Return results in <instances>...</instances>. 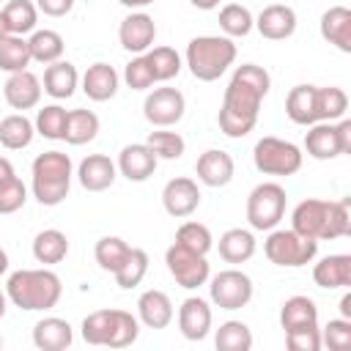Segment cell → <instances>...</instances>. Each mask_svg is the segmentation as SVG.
<instances>
[{
  "instance_id": "obj_8",
  "label": "cell",
  "mask_w": 351,
  "mask_h": 351,
  "mask_svg": "<svg viewBox=\"0 0 351 351\" xmlns=\"http://www.w3.org/2000/svg\"><path fill=\"white\" fill-rule=\"evenodd\" d=\"M302 148L293 145L291 140H280V137H261L252 148V162L263 176H293L302 170Z\"/></svg>"
},
{
  "instance_id": "obj_10",
  "label": "cell",
  "mask_w": 351,
  "mask_h": 351,
  "mask_svg": "<svg viewBox=\"0 0 351 351\" xmlns=\"http://www.w3.org/2000/svg\"><path fill=\"white\" fill-rule=\"evenodd\" d=\"M285 189L277 181L258 184L247 197V222L252 230H271L285 214Z\"/></svg>"
},
{
  "instance_id": "obj_56",
  "label": "cell",
  "mask_w": 351,
  "mask_h": 351,
  "mask_svg": "<svg viewBox=\"0 0 351 351\" xmlns=\"http://www.w3.org/2000/svg\"><path fill=\"white\" fill-rule=\"evenodd\" d=\"M5 310H8V293H5V291H0V318L5 315Z\"/></svg>"
},
{
  "instance_id": "obj_54",
  "label": "cell",
  "mask_w": 351,
  "mask_h": 351,
  "mask_svg": "<svg viewBox=\"0 0 351 351\" xmlns=\"http://www.w3.org/2000/svg\"><path fill=\"white\" fill-rule=\"evenodd\" d=\"M121 5H126V8H145V5H151V3H156V0H118Z\"/></svg>"
},
{
  "instance_id": "obj_12",
  "label": "cell",
  "mask_w": 351,
  "mask_h": 351,
  "mask_svg": "<svg viewBox=\"0 0 351 351\" xmlns=\"http://www.w3.org/2000/svg\"><path fill=\"white\" fill-rule=\"evenodd\" d=\"M208 296L219 310H241L252 299V280L239 269H225L208 277Z\"/></svg>"
},
{
  "instance_id": "obj_38",
  "label": "cell",
  "mask_w": 351,
  "mask_h": 351,
  "mask_svg": "<svg viewBox=\"0 0 351 351\" xmlns=\"http://www.w3.org/2000/svg\"><path fill=\"white\" fill-rule=\"evenodd\" d=\"M148 66H151V74L156 82H167L173 77H178L181 71V55L173 49V47H151L148 52H143Z\"/></svg>"
},
{
  "instance_id": "obj_19",
  "label": "cell",
  "mask_w": 351,
  "mask_h": 351,
  "mask_svg": "<svg viewBox=\"0 0 351 351\" xmlns=\"http://www.w3.org/2000/svg\"><path fill=\"white\" fill-rule=\"evenodd\" d=\"M233 156L228 151H219V148H208L197 156L195 162V173H197V181L206 184V186H228L233 181Z\"/></svg>"
},
{
  "instance_id": "obj_29",
  "label": "cell",
  "mask_w": 351,
  "mask_h": 351,
  "mask_svg": "<svg viewBox=\"0 0 351 351\" xmlns=\"http://www.w3.org/2000/svg\"><path fill=\"white\" fill-rule=\"evenodd\" d=\"M0 19L8 36H25L36 30L38 22V8L33 0H8L0 8Z\"/></svg>"
},
{
  "instance_id": "obj_11",
  "label": "cell",
  "mask_w": 351,
  "mask_h": 351,
  "mask_svg": "<svg viewBox=\"0 0 351 351\" xmlns=\"http://www.w3.org/2000/svg\"><path fill=\"white\" fill-rule=\"evenodd\" d=\"M165 263H167L170 277L186 291H195V288L206 285L208 277H211V266H208L206 255H197V252H192V250H186L176 241L167 247Z\"/></svg>"
},
{
  "instance_id": "obj_52",
  "label": "cell",
  "mask_w": 351,
  "mask_h": 351,
  "mask_svg": "<svg viewBox=\"0 0 351 351\" xmlns=\"http://www.w3.org/2000/svg\"><path fill=\"white\" fill-rule=\"evenodd\" d=\"M340 315L351 321V293H343V299H340Z\"/></svg>"
},
{
  "instance_id": "obj_45",
  "label": "cell",
  "mask_w": 351,
  "mask_h": 351,
  "mask_svg": "<svg viewBox=\"0 0 351 351\" xmlns=\"http://www.w3.org/2000/svg\"><path fill=\"white\" fill-rule=\"evenodd\" d=\"M145 143L151 145V151L156 154V159H178L186 151V140L178 132L156 129V132H148V140Z\"/></svg>"
},
{
  "instance_id": "obj_58",
  "label": "cell",
  "mask_w": 351,
  "mask_h": 351,
  "mask_svg": "<svg viewBox=\"0 0 351 351\" xmlns=\"http://www.w3.org/2000/svg\"><path fill=\"white\" fill-rule=\"evenodd\" d=\"M0 348H3V337H0Z\"/></svg>"
},
{
  "instance_id": "obj_9",
  "label": "cell",
  "mask_w": 351,
  "mask_h": 351,
  "mask_svg": "<svg viewBox=\"0 0 351 351\" xmlns=\"http://www.w3.org/2000/svg\"><path fill=\"white\" fill-rule=\"evenodd\" d=\"M304 151H307V156H313L318 162L348 154L351 151V121L340 118L337 123L335 121H318V123L307 126Z\"/></svg>"
},
{
  "instance_id": "obj_28",
  "label": "cell",
  "mask_w": 351,
  "mask_h": 351,
  "mask_svg": "<svg viewBox=\"0 0 351 351\" xmlns=\"http://www.w3.org/2000/svg\"><path fill=\"white\" fill-rule=\"evenodd\" d=\"M315 88L318 85H296V88H291V93L285 99V115L296 126H313V123H318Z\"/></svg>"
},
{
  "instance_id": "obj_42",
  "label": "cell",
  "mask_w": 351,
  "mask_h": 351,
  "mask_svg": "<svg viewBox=\"0 0 351 351\" xmlns=\"http://www.w3.org/2000/svg\"><path fill=\"white\" fill-rule=\"evenodd\" d=\"M145 271H148V252L140 250V247H132L129 255H126V261L118 266V271L112 277H115V282L121 288H134V285L143 282Z\"/></svg>"
},
{
  "instance_id": "obj_13",
  "label": "cell",
  "mask_w": 351,
  "mask_h": 351,
  "mask_svg": "<svg viewBox=\"0 0 351 351\" xmlns=\"http://www.w3.org/2000/svg\"><path fill=\"white\" fill-rule=\"evenodd\" d=\"M186 99L178 88H154L143 101V115L151 126L167 129L184 118Z\"/></svg>"
},
{
  "instance_id": "obj_30",
  "label": "cell",
  "mask_w": 351,
  "mask_h": 351,
  "mask_svg": "<svg viewBox=\"0 0 351 351\" xmlns=\"http://www.w3.org/2000/svg\"><path fill=\"white\" fill-rule=\"evenodd\" d=\"M280 326L285 332H293V329H304V326H318V307L310 296H291L282 302V310H280Z\"/></svg>"
},
{
  "instance_id": "obj_6",
  "label": "cell",
  "mask_w": 351,
  "mask_h": 351,
  "mask_svg": "<svg viewBox=\"0 0 351 351\" xmlns=\"http://www.w3.org/2000/svg\"><path fill=\"white\" fill-rule=\"evenodd\" d=\"M140 321L126 310H96L82 321V340L90 346L126 348L137 340Z\"/></svg>"
},
{
  "instance_id": "obj_35",
  "label": "cell",
  "mask_w": 351,
  "mask_h": 351,
  "mask_svg": "<svg viewBox=\"0 0 351 351\" xmlns=\"http://www.w3.org/2000/svg\"><path fill=\"white\" fill-rule=\"evenodd\" d=\"M27 44H30V58L36 63H44V66L60 60L63 58V49H66L63 36L58 30H47V27L44 30H33V36L27 38Z\"/></svg>"
},
{
  "instance_id": "obj_40",
  "label": "cell",
  "mask_w": 351,
  "mask_h": 351,
  "mask_svg": "<svg viewBox=\"0 0 351 351\" xmlns=\"http://www.w3.org/2000/svg\"><path fill=\"white\" fill-rule=\"evenodd\" d=\"M214 346L219 351H250L252 332L244 321H225V324H219V329L214 335Z\"/></svg>"
},
{
  "instance_id": "obj_53",
  "label": "cell",
  "mask_w": 351,
  "mask_h": 351,
  "mask_svg": "<svg viewBox=\"0 0 351 351\" xmlns=\"http://www.w3.org/2000/svg\"><path fill=\"white\" fill-rule=\"evenodd\" d=\"M195 8H200V11H211V8H217L219 5V0H189Z\"/></svg>"
},
{
  "instance_id": "obj_50",
  "label": "cell",
  "mask_w": 351,
  "mask_h": 351,
  "mask_svg": "<svg viewBox=\"0 0 351 351\" xmlns=\"http://www.w3.org/2000/svg\"><path fill=\"white\" fill-rule=\"evenodd\" d=\"M36 8L47 16H66L74 8V0H36Z\"/></svg>"
},
{
  "instance_id": "obj_15",
  "label": "cell",
  "mask_w": 351,
  "mask_h": 351,
  "mask_svg": "<svg viewBox=\"0 0 351 351\" xmlns=\"http://www.w3.org/2000/svg\"><path fill=\"white\" fill-rule=\"evenodd\" d=\"M154 38H156V25H154V16H148L145 11H132L118 27L121 47L134 55L148 52L154 47Z\"/></svg>"
},
{
  "instance_id": "obj_26",
  "label": "cell",
  "mask_w": 351,
  "mask_h": 351,
  "mask_svg": "<svg viewBox=\"0 0 351 351\" xmlns=\"http://www.w3.org/2000/svg\"><path fill=\"white\" fill-rule=\"evenodd\" d=\"M321 36L340 52H351V11L346 5H332L321 14Z\"/></svg>"
},
{
  "instance_id": "obj_18",
  "label": "cell",
  "mask_w": 351,
  "mask_h": 351,
  "mask_svg": "<svg viewBox=\"0 0 351 351\" xmlns=\"http://www.w3.org/2000/svg\"><path fill=\"white\" fill-rule=\"evenodd\" d=\"M296 11L291 5H282V3H271L266 5L258 16H255V27L263 38L269 41H282V38H291L296 33Z\"/></svg>"
},
{
  "instance_id": "obj_44",
  "label": "cell",
  "mask_w": 351,
  "mask_h": 351,
  "mask_svg": "<svg viewBox=\"0 0 351 351\" xmlns=\"http://www.w3.org/2000/svg\"><path fill=\"white\" fill-rule=\"evenodd\" d=\"M176 244H181V247H186L197 255H208V250L214 247V239H211V230L203 222L189 219L176 230Z\"/></svg>"
},
{
  "instance_id": "obj_27",
  "label": "cell",
  "mask_w": 351,
  "mask_h": 351,
  "mask_svg": "<svg viewBox=\"0 0 351 351\" xmlns=\"http://www.w3.org/2000/svg\"><path fill=\"white\" fill-rule=\"evenodd\" d=\"M313 280L318 288L335 291L351 285V255H326L313 266Z\"/></svg>"
},
{
  "instance_id": "obj_31",
  "label": "cell",
  "mask_w": 351,
  "mask_h": 351,
  "mask_svg": "<svg viewBox=\"0 0 351 351\" xmlns=\"http://www.w3.org/2000/svg\"><path fill=\"white\" fill-rule=\"evenodd\" d=\"M217 250L225 263H247L255 255V236L247 228H230L219 236Z\"/></svg>"
},
{
  "instance_id": "obj_32",
  "label": "cell",
  "mask_w": 351,
  "mask_h": 351,
  "mask_svg": "<svg viewBox=\"0 0 351 351\" xmlns=\"http://www.w3.org/2000/svg\"><path fill=\"white\" fill-rule=\"evenodd\" d=\"M69 255V239L66 233L55 230V228H47L41 233H36L33 239V258L44 266H55L60 261H66Z\"/></svg>"
},
{
  "instance_id": "obj_43",
  "label": "cell",
  "mask_w": 351,
  "mask_h": 351,
  "mask_svg": "<svg viewBox=\"0 0 351 351\" xmlns=\"http://www.w3.org/2000/svg\"><path fill=\"white\" fill-rule=\"evenodd\" d=\"M66 115H69V110H63L60 104H47V107H41L36 112L33 126L47 140H63V134H66Z\"/></svg>"
},
{
  "instance_id": "obj_34",
  "label": "cell",
  "mask_w": 351,
  "mask_h": 351,
  "mask_svg": "<svg viewBox=\"0 0 351 351\" xmlns=\"http://www.w3.org/2000/svg\"><path fill=\"white\" fill-rule=\"evenodd\" d=\"M99 134V115L93 110H69L66 115V134L69 145H85Z\"/></svg>"
},
{
  "instance_id": "obj_49",
  "label": "cell",
  "mask_w": 351,
  "mask_h": 351,
  "mask_svg": "<svg viewBox=\"0 0 351 351\" xmlns=\"http://www.w3.org/2000/svg\"><path fill=\"white\" fill-rule=\"evenodd\" d=\"M285 346L291 351H318L321 348V329L318 326H304L285 332Z\"/></svg>"
},
{
  "instance_id": "obj_57",
  "label": "cell",
  "mask_w": 351,
  "mask_h": 351,
  "mask_svg": "<svg viewBox=\"0 0 351 351\" xmlns=\"http://www.w3.org/2000/svg\"><path fill=\"white\" fill-rule=\"evenodd\" d=\"M3 36H8V33H5V27H3V19H0V38H3Z\"/></svg>"
},
{
  "instance_id": "obj_20",
  "label": "cell",
  "mask_w": 351,
  "mask_h": 351,
  "mask_svg": "<svg viewBox=\"0 0 351 351\" xmlns=\"http://www.w3.org/2000/svg\"><path fill=\"white\" fill-rule=\"evenodd\" d=\"M211 321H214V315H211V307H208L206 299L189 296V299L181 302V307H178V329H181V335L186 340H195V343L203 340L211 332Z\"/></svg>"
},
{
  "instance_id": "obj_22",
  "label": "cell",
  "mask_w": 351,
  "mask_h": 351,
  "mask_svg": "<svg viewBox=\"0 0 351 351\" xmlns=\"http://www.w3.org/2000/svg\"><path fill=\"white\" fill-rule=\"evenodd\" d=\"M173 315H176L173 313V302H170V296L165 291L151 288V291L140 293V299H137V318L148 329H165V326H170Z\"/></svg>"
},
{
  "instance_id": "obj_46",
  "label": "cell",
  "mask_w": 351,
  "mask_h": 351,
  "mask_svg": "<svg viewBox=\"0 0 351 351\" xmlns=\"http://www.w3.org/2000/svg\"><path fill=\"white\" fill-rule=\"evenodd\" d=\"M27 200V186L22 184V178L14 173L11 178L0 181V214H14L25 206Z\"/></svg>"
},
{
  "instance_id": "obj_51",
  "label": "cell",
  "mask_w": 351,
  "mask_h": 351,
  "mask_svg": "<svg viewBox=\"0 0 351 351\" xmlns=\"http://www.w3.org/2000/svg\"><path fill=\"white\" fill-rule=\"evenodd\" d=\"M14 176V165L5 159V156H0V181H5V178H11Z\"/></svg>"
},
{
  "instance_id": "obj_4",
  "label": "cell",
  "mask_w": 351,
  "mask_h": 351,
  "mask_svg": "<svg viewBox=\"0 0 351 351\" xmlns=\"http://www.w3.org/2000/svg\"><path fill=\"white\" fill-rule=\"evenodd\" d=\"M236 60V44L228 36H195L186 44L184 63L200 82L219 80Z\"/></svg>"
},
{
  "instance_id": "obj_16",
  "label": "cell",
  "mask_w": 351,
  "mask_h": 351,
  "mask_svg": "<svg viewBox=\"0 0 351 351\" xmlns=\"http://www.w3.org/2000/svg\"><path fill=\"white\" fill-rule=\"evenodd\" d=\"M41 80L30 71V69H25V71H14V74H8V80H5V85H3V96H5V101H8V107L11 110H33L38 101H41Z\"/></svg>"
},
{
  "instance_id": "obj_33",
  "label": "cell",
  "mask_w": 351,
  "mask_h": 351,
  "mask_svg": "<svg viewBox=\"0 0 351 351\" xmlns=\"http://www.w3.org/2000/svg\"><path fill=\"white\" fill-rule=\"evenodd\" d=\"M33 134H36V126L30 118H25V112H14L0 121V145L8 151L27 148L33 143Z\"/></svg>"
},
{
  "instance_id": "obj_36",
  "label": "cell",
  "mask_w": 351,
  "mask_h": 351,
  "mask_svg": "<svg viewBox=\"0 0 351 351\" xmlns=\"http://www.w3.org/2000/svg\"><path fill=\"white\" fill-rule=\"evenodd\" d=\"M219 27L228 38H244L255 27V16L241 3H228L219 8Z\"/></svg>"
},
{
  "instance_id": "obj_1",
  "label": "cell",
  "mask_w": 351,
  "mask_h": 351,
  "mask_svg": "<svg viewBox=\"0 0 351 351\" xmlns=\"http://www.w3.org/2000/svg\"><path fill=\"white\" fill-rule=\"evenodd\" d=\"M269 88H271V77L263 66H258V63L236 66V71L225 88L219 115H217L219 132L233 140L250 134L258 123L261 101L269 93Z\"/></svg>"
},
{
  "instance_id": "obj_14",
  "label": "cell",
  "mask_w": 351,
  "mask_h": 351,
  "mask_svg": "<svg viewBox=\"0 0 351 351\" xmlns=\"http://www.w3.org/2000/svg\"><path fill=\"white\" fill-rule=\"evenodd\" d=\"M162 206L170 217L176 219H184V217H192L200 206V189H197V181L186 178V176H176L165 184L162 189Z\"/></svg>"
},
{
  "instance_id": "obj_3",
  "label": "cell",
  "mask_w": 351,
  "mask_h": 351,
  "mask_svg": "<svg viewBox=\"0 0 351 351\" xmlns=\"http://www.w3.org/2000/svg\"><path fill=\"white\" fill-rule=\"evenodd\" d=\"M5 293L8 302H14L19 310L33 313V310H52L63 296V285L52 269H19L8 274Z\"/></svg>"
},
{
  "instance_id": "obj_7",
  "label": "cell",
  "mask_w": 351,
  "mask_h": 351,
  "mask_svg": "<svg viewBox=\"0 0 351 351\" xmlns=\"http://www.w3.org/2000/svg\"><path fill=\"white\" fill-rule=\"evenodd\" d=\"M263 252L274 266L299 269V266L313 263V258L318 255V241L299 236L293 228H280V230L271 228L263 241Z\"/></svg>"
},
{
  "instance_id": "obj_47",
  "label": "cell",
  "mask_w": 351,
  "mask_h": 351,
  "mask_svg": "<svg viewBox=\"0 0 351 351\" xmlns=\"http://www.w3.org/2000/svg\"><path fill=\"white\" fill-rule=\"evenodd\" d=\"M321 346L332 351H346L351 346V321L348 318H332L321 329Z\"/></svg>"
},
{
  "instance_id": "obj_48",
  "label": "cell",
  "mask_w": 351,
  "mask_h": 351,
  "mask_svg": "<svg viewBox=\"0 0 351 351\" xmlns=\"http://www.w3.org/2000/svg\"><path fill=\"white\" fill-rule=\"evenodd\" d=\"M123 82H126L132 90H148V88L156 82L154 74H151V66H148L145 55H137V58H132V60L123 66Z\"/></svg>"
},
{
  "instance_id": "obj_25",
  "label": "cell",
  "mask_w": 351,
  "mask_h": 351,
  "mask_svg": "<svg viewBox=\"0 0 351 351\" xmlns=\"http://www.w3.org/2000/svg\"><path fill=\"white\" fill-rule=\"evenodd\" d=\"M71 340H74V329L63 318L49 315V318H41L33 326V343L41 351H63V348L71 346Z\"/></svg>"
},
{
  "instance_id": "obj_37",
  "label": "cell",
  "mask_w": 351,
  "mask_h": 351,
  "mask_svg": "<svg viewBox=\"0 0 351 351\" xmlns=\"http://www.w3.org/2000/svg\"><path fill=\"white\" fill-rule=\"evenodd\" d=\"M30 44L25 36H3L0 38V69L14 74L30 66Z\"/></svg>"
},
{
  "instance_id": "obj_17",
  "label": "cell",
  "mask_w": 351,
  "mask_h": 351,
  "mask_svg": "<svg viewBox=\"0 0 351 351\" xmlns=\"http://www.w3.org/2000/svg\"><path fill=\"white\" fill-rule=\"evenodd\" d=\"M156 165H159V159H156V154L151 151L148 143H132V145H123L121 148L115 167H118V173L123 178L140 184V181H148L154 176Z\"/></svg>"
},
{
  "instance_id": "obj_41",
  "label": "cell",
  "mask_w": 351,
  "mask_h": 351,
  "mask_svg": "<svg viewBox=\"0 0 351 351\" xmlns=\"http://www.w3.org/2000/svg\"><path fill=\"white\" fill-rule=\"evenodd\" d=\"M315 104H318V121H340L348 110V96L337 85L315 88Z\"/></svg>"
},
{
  "instance_id": "obj_39",
  "label": "cell",
  "mask_w": 351,
  "mask_h": 351,
  "mask_svg": "<svg viewBox=\"0 0 351 351\" xmlns=\"http://www.w3.org/2000/svg\"><path fill=\"white\" fill-rule=\"evenodd\" d=\"M129 250H132V247H129L121 236H101V239L96 241V247H93V258H96V263H99L104 271L115 274L118 266L126 261Z\"/></svg>"
},
{
  "instance_id": "obj_21",
  "label": "cell",
  "mask_w": 351,
  "mask_h": 351,
  "mask_svg": "<svg viewBox=\"0 0 351 351\" xmlns=\"http://www.w3.org/2000/svg\"><path fill=\"white\" fill-rule=\"evenodd\" d=\"M115 173H118L115 162L110 156H104V154H88L77 167V178H80L82 189H88V192L110 189L112 181H115Z\"/></svg>"
},
{
  "instance_id": "obj_55",
  "label": "cell",
  "mask_w": 351,
  "mask_h": 351,
  "mask_svg": "<svg viewBox=\"0 0 351 351\" xmlns=\"http://www.w3.org/2000/svg\"><path fill=\"white\" fill-rule=\"evenodd\" d=\"M8 271V252L0 247V274H5Z\"/></svg>"
},
{
  "instance_id": "obj_2",
  "label": "cell",
  "mask_w": 351,
  "mask_h": 351,
  "mask_svg": "<svg viewBox=\"0 0 351 351\" xmlns=\"http://www.w3.org/2000/svg\"><path fill=\"white\" fill-rule=\"evenodd\" d=\"M351 200H318V197H307L302 200L293 214H291V228L304 236V239H315V241H332V239H343L351 233V211H348Z\"/></svg>"
},
{
  "instance_id": "obj_5",
  "label": "cell",
  "mask_w": 351,
  "mask_h": 351,
  "mask_svg": "<svg viewBox=\"0 0 351 351\" xmlns=\"http://www.w3.org/2000/svg\"><path fill=\"white\" fill-rule=\"evenodd\" d=\"M30 176H33V197L41 206H60L66 200V195H69L74 167H71L69 154L44 151V154H38L33 159Z\"/></svg>"
},
{
  "instance_id": "obj_23",
  "label": "cell",
  "mask_w": 351,
  "mask_h": 351,
  "mask_svg": "<svg viewBox=\"0 0 351 351\" xmlns=\"http://www.w3.org/2000/svg\"><path fill=\"white\" fill-rule=\"evenodd\" d=\"M80 82H82V93L90 101H110L118 93L121 77L110 63H93V66H88V71L82 74Z\"/></svg>"
},
{
  "instance_id": "obj_24",
  "label": "cell",
  "mask_w": 351,
  "mask_h": 351,
  "mask_svg": "<svg viewBox=\"0 0 351 351\" xmlns=\"http://www.w3.org/2000/svg\"><path fill=\"white\" fill-rule=\"evenodd\" d=\"M80 85V71L74 63L69 60H55L44 69V80H41V88L44 93H49L52 99H69L74 96Z\"/></svg>"
}]
</instances>
